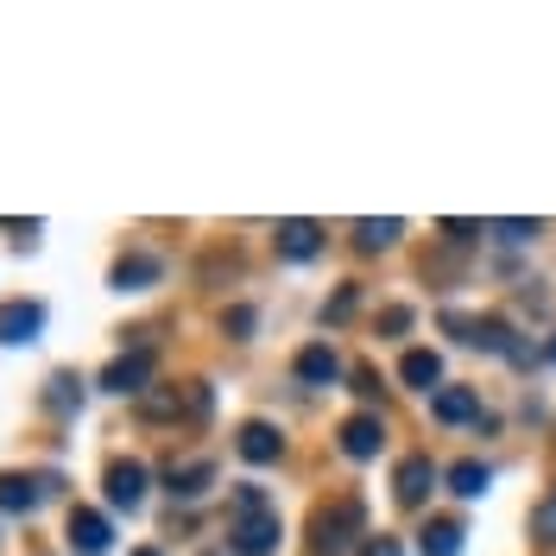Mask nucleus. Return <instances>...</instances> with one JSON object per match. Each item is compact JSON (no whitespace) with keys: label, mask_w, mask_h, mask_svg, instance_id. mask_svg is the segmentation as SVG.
Wrapping results in <instances>:
<instances>
[{"label":"nucleus","mask_w":556,"mask_h":556,"mask_svg":"<svg viewBox=\"0 0 556 556\" xmlns=\"http://www.w3.org/2000/svg\"><path fill=\"white\" fill-rule=\"evenodd\" d=\"M531 531H538V544H556V493L531 513Z\"/></svg>","instance_id":"nucleus-23"},{"label":"nucleus","mask_w":556,"mask_h":556,"mask_svg":"<svg viewBox=\"0 0 556 556\" xmlns=\"http://www.w3.org/2000/svg\"><path fill=\"white\" fill-rule=\"evenodd\" d=\"M486 486H493V468L486 462H455L450 468V493H462V500H481Z\"/></svg>","instance_id":"nucleus-20"},{"label":"nucleus","mask_w":556,"mask_h":556,"mask_svg":"<svg viewBox=\"0 0 556 556\" xmlns=\"http://www.w3.org/2000/svg\"><path fill=\"white\" fill-rule=\"evenodd\" d=\"M38 329H45V304H33V298H13V304H0V342H7V348L33 342Z\"/></svg>","instance_id":"nucleus-5"},{"label":"nucleus","mask_w":556,"mask_h":556,"mask_svg":"<svg viewBox=\"0 0 556 556\" xmlns=\"http://www.w3.org/2000/svg\"><path fill=\"white\" fill-rule=\"evenodd\" d=\"M399 374H405V386H417V392H430V386L443 380V361H437L430 348H412V354L399 361Z\"/></svg>","instance_id":"nucleus-17"},{"label":"nucleus","mask_w":556,"mask_h":556,"mask_svg":"<svg viewBox=\"0 0 556 556\" xmlns=\"http://www.w3.org/2000/svg\"><path fill=\"white\" fill-rule=\"evenodd\" d=\"M278 253L285 260H316L323 253V228L316 222H278Z\"/></svg>","instance_id":"nucleus-13"},{"label":"nucleus","mask_w":556,"mask_h":556,"mask_svg":"<svg viewBox=\"0 0 556 556\" xmlns=\"http://www.w3.org/2000/svg\"><path fill=\"white\" fill-rule=\"evenodd\" d=\"M208 481H215V468H208V462H184V468L172 462V475H165V486H172V500H203V493H208Z\"/></svg>","instance_id":"nucleus-15"},{"label":"nucleus","mask_w":556,"mask_h":556,"mask_svg":"<svg viewBox=\"0 0 556 556\" xmlns=\"http://www.w3.org/2000/svg\"><path fill=\"white\" fill-rule=\"evenodd\" d=\"M146 380H152V348H134V354H121L114 367L102 374L108 392H146Z\"/></svg>","instance_id":"nucleus-8"},{"label":"nucleus","mask_w":556,"mask_h":556,"mask_svg":"<svg viewBox=\"0 0 556 556\" xmlns=\"http://www.w3.org/2000/svg\"><path fill=\"white\" fill-rule=\"evenodd\" d=\"M108 544H114V525H108L102 513H89V506H76V513H70V551L108 556Z\"/></svg>","instance_id":"nucleus-6"},{"label":"nucleus","mask_w":556,"mask_h":556,"mask_svg":"<svg viewBox=\"0 0 556 556\" xmlns=\"http://www.w3.org/2000/svg\"><path fill=\"white\" fill-rule=\"evenodd\" d=\"M159 273H165V266H159L152 253H127V260L114 266V285H121V291H146V285H152Z\"/></svg>","instance_id":"nucleus-18"},{"label":"nucleus","mask_w":556,"mask_h":556,"mask_svg":"<svg viewBox=\"0 0 556 556\" xmlns=\"http://www.w3.org/2000/svg\"><path fill=\"white\" fill-rule=\"evenodd\" d=\"M450 329L462 336L468 348H486V354H513V329L500 323V316H450Z\"/></svg>","instance_id":"nucleus-4"},{"label":"nucleus","mask_w":556,"mask_h":556,"mask_svg":"<svg viewBox=\"0 0 556 556\" xmlns=\"http://www.w3.org/2000/svg\"><path fill=\"white\" fill-rule=\"evenodd\" d=\"M139 500H146V468L139 462H114L108 468V506L114 513H139Z\"/></svg>","instance_id":"nucleus-7"},{"label":"nucleus","mask_w":556,"mask_h":556,"mask_svg":"<svg viewBox=\"0 0 556 556\" xmlns=\"http://www.w3.org/2000/svg\"><path fill=\"white\" fill-rule=\"evenodd\" d=\"M361 556H405V551H399V538H367Z\"/></svg>","instance_id":"nucleus-26"},{"label":"nucleus","mask_w":556,"mask_h":556,"mask_svg":"<svg viewBox=\"0 0 556 556\" xmlns=\"http://www.w3.org/2000/svg\"><path fill=\"white\" fill-rule=\"evenodd\" d=\"M486 235H500V241H538V235H544V222H493V228H486Z\"/></svg>","instance_id":"nucleus-22"},{"label":"nucleus","mask_w":556,"mask_h":556,"mask_svg":"<svg viewBox=\"0 0 556 556\" xmlns=\"http://www.w3.org/2000/svg\"><path fill=\"white\" fill-rule=\"evenodd\" d=\"M380 329H386V336H399V329H412V311H386V316H380Z\"/></svg>","instance_id":"nucleus-28"},{"label":"nucleus","mask_w":556,"mask_h":556,"mask_svg":"<svg viewBox=\"0 0 556 556\" xmlns=\"http://www.w3.org/2000/svg\"><path fill=\"white\" fill-rule=\"evenodd\" d=\"M462 538H468L462 519H430L424 525V538H417V551L424 556H462Z\"/></svg>","instance_id":"nucleus-14"},{"label":"nucleus","mask_w":556,"mask_h":556,"mask_svg":"<svg viewBox=\"0 0 556 556\" xmlns=\"http://www.w3.org/2000/svg\"><path fill=\"white\" fill-rule=\"evenodd\" d=\"M45 493H58V475H0V513H38Z\"/></svg>","instance_id":"nucleus-3"},{"label":"nucleus","mask_w":556,"mask_h":556,"mask_svg":"<svg viewBox=\"0 0 556 556\" xmlns=\"http://www.w3.org/2000/svg\"><path fill=\"white\" fill-rule=\"evenodd\" d=\"M544 354H551V367H556V336H551V348H544Z\"/></svg>","instance_id":"nucleus-30"},{"label":"nucleus","mask_w":556,"mask_h":556,"mask_svg":"<svg viewBox=\"0 0 556 556\" xmlns=\"http://www.w3.org/2000/svg\"><path fill=\"white\" fill-rule=\"evenodd\" d=\"M354 392H361V399H374V392H380V380H374V367H354Z\"/></svg>","instance_id":"nucleus-27"},{"label":"nucleus","mask_w":556,"mask_h":556,"mask_svg":"<svg viewBox=\"0 0 556 556\" xmlns=\"http://www.w3.org/2000/svg\"><path fill=\"white\" fill-rule=\"evenodd\" d=\"M208 556H241V551H235V544H228V551H208Z\"/></svg>","instance_id":"nucleus-29"},{"label":"nucleus","mask_w":556,"mask_h":556,"mask_svg":"<svg viewBox=\"0 0 556 556\" xmlns=\"http://www.w3.org/2000/svg\"><path fill=\"white\" fill-rule=\"evenodd\" d=\"M430 412L443 417V424H486V417H481V399H475L468 386H443V392L430 399Z\"/></svg>","instance_id":"nucleus-12"},{"label":"nucleus","mask_w":556,"mask_h":556,"mask_svg":"<svg viewBox=\"0 0 556 556\" xmlns=\"http://www.w3.org/2000/svg\"><path fill=\"white\" fill-rule=\"evenodd\" d=\"M45 412H58V417L83 412V380H76V374H51V386H45Z\"/></svg>","instance_id":"nucleus-19"},{"label":"nucleus","mask_w":556,"mask_h":556,"mask_svg":"<svg viewBox=\"0 0 556 556\" xmlns=\"http://www.w3.org/2000/svg\"><path fill=\"white\" fill-rule=\"evenodd\" d=\"M354 538H367V513H361V500H336V506L316 513V556H342Z\"/></svg>","instance_id":"nucleus-1"},{"label":"nucleus","mask_w":556,"mask_h":556,"mask_svg":"<svg viewBox=\"0 0 556 556\" xmlns=\"http://www.w3.org/2000/svg\"><path fill=\"white\" fill-rule=\"evenodd\" d=\"M278 538H285V525H278L273 506L266 513H235V551L241 556H273Z\"/></svg>","instance_id":"nucleus-2"},{"label":"nucleus","mask_w":556,"mask_h":556,"mask_svg":"<svg viewBox=\"0 0 556 556\" xmlns=\"http://www.w3.org/2000/svg\"><path fill=\"white\" fill-rule=\"evenodd\" d=\"M399 235H405V222H399V215H386V222H354V247H361V253H374V247H392Z\"/></svg>","instance_id":"nucleus-21"},{"label":"nucleus","mask_w":556,"mask_h":556,"mask_svg":"<svg viewBox=\"0 0 556 556\" xmlns=\"http://www.w3.org/2000/svg\"><path fill=\"white\" fill-rule=\"evenodd\" d=\"M134 556H159V551H134Z\"/></svg>","instance_id":"nucleus-31"},{"label":"nucleus","mask_w":556,"mask_h":556,"mask_svg":"<svg viewBox=\"0 0 556 556\" xmlns=\"http://www.w3.org/2000/svg\"><path fill=\"white\" fill-rule=\"evenodd\" d=\"M380 443H386V430H380V417H374V412H361V417H348V424H342V450L354 455V462L380 455Z\"/></svg>","instance_id":"nucleus-11"},{"label":"nucleus","mask_w":556,"mask_h":556,"mask_svg":"<svg viewBox=\"0 0 556 556\" xmlns=\"http://www.w3.org/2000/svg\"><path fill=\"white\" fill-rule=\"evenodd\" d=\"M354 304H361V291H354V285H342V291H336V304L323 311V323H348V316H354Z\"/></svg>","instance_id":"nucleus-24"},{"label":"nucleus","mask_w":556,"mask_h":556,"mask_svg":"<svg viewBox=\"0 0 556 556\" xmlns=\"http://www.w3.org/2000/svg\"><path fill=\"white\" fill-rule=\"evenodd\" d=\"M298 380H304V386H336V380H342V354H336L329 342L304 348V354H298Z\"/></svg>","instance_id":"nucleus-10"},{"label":"nucleus","mask_w":556,"mask_h":556,"mask_svg":"<svg viewBox=\"0 0 556 556\" xmlns=\"http://www.w3.org/2000/svg\"><path fill=\"white\" fill-rule=\"evenodd\" d=\"M399 506H424L430 500V486H437V468H430V455H412V462H399Z\"/></svg>","instance_id":"nucleus-9"},{"label":"nucleus","mask_w":556,"mask_h":556,"mask_svg":"<svg viewBox=\"0 0 556 556\" xmlns=\"http://www.w3.org/2000/svg\"><path fill=\"white\" fill-rule=\"evenodd\" d=\"M266 506H273V500H266V486H235V513H266Z\"/></svg>","instance_id":"nucleus-25"},{"label":"nucleus","mask_w":556,"mask_h":556,"mask_svg":"<svg viewBox=\"0 0 556 556\" xmlns=\"http://www.w3.org/2000/svg\"><path fill=\"white\" fill-rule=\"evenodd\" d=\"M285 450V437H278L273 424H241V455L247 462H278Z\"/></svg>","instance_id":"nucleus-16"}]
</instances>
